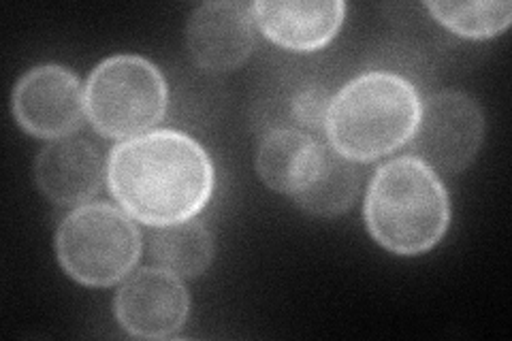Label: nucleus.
I'll return each instance as SVG.
<instances>
[{
	"label": "nucleus",
	"instance_id": "1",
	"mask_svg": "<svg viewBox=\"0 0 512 341\" xmlns=\"http://www.w3.org/2000/svg\"><path fill=\"white\" fill-rule=\"evenodd\" d=\"M214 182L210 154L199 141L175 131L126 139L107 162V184L118 205L154 229L201 214Z\"/></svg>",
	"mask_w": 512,
	"mask_h": 341
},
{
	"label": "nucleus",
	"instance_id": "2",
	"mask_svg": "<svg viewBox=\"0 0 512 341\" xmlns=\"http://www.w3.org/2000/svg\"><path fill=\"white\" fill-rule=\"evenodd\" d=\"M451 222V201L438 173L416 156L395 158L372 177L365 224L372 237L399 256L438 246Z\"/></svg>",
	"mask_w": 512,
	"mask_h": 341
},
{
	"label": "nucleus",
	"instance_id": "3",
	"mask_svg": "<svg viewBox=\"0 0 512 341\" xmlns=\"http://www.w3.org/2000/svg\"><path fill=\"white\" fill-rule=\"evenodd\" d=\"M421 107L419 92L408 79L387 71L365 73L331 99L327 137L350 162H372L410 143Z\"/></svg>",
	"mask_w": 512,
	"mask_h": 341
},
{
	"label": "nucleus",
	"instance_id": "4",
	"mask_svg": "<svg viewBox=\"0 0 512 341\" xmlns=\"http://www.w3.org/2000/svg\"><path fill=\"white\" fill-rule=\"evenodd\" d=\"M261 180L312 216H340L355 203L359 173L333 145L299 128H271L256 152Z\"/></svg>",
	"mask_w": 512,
	"mask_h": 341
},
{
	"label": "nucleus",
	"instance_id": "5",
	"mask_svg": "<svg viewBox=\"0 0 512 341\" xmlns=\"http://www.w3.org/2000/svg\"><path fill=\"white\" fill-rule=\"evenodd\" d=\"M56 254L75 282L107 288L128 278L139 263L141 235L122 209L86 203L62 220Z\"/></svg>",
	"mask_w": 512,
	"mask_h": 341
},
{
	"label": "nucleus",
	"instance_id": "6",
	"mask_svg": "<svg viewBox=\"0 0 512 341\" xmlns=\"http://www.w3.org/2000/svg\"><path fill=\"white\" fill-rule=\"evenodd\" d=\"M167 81L150 60L120 54L103 60L86 81V116L109 139L150 133L167 113Z\"/></svg>",
	"mask_w": 512,
	"mask_h": 341
},
{
	"label": "nucleus",
	"instance_id": "7",
	"mask_svg": "<svg viewBox=\"0 0 512 341\" xmlns=\"http://www.w3.org/2000/svg\"><path fill=\"white\" fill-rule=\"evenodd\" d=\"M485 137V118L478 103L459 90L429 96L421 107L412 152L416 158L444 173L466 171Z\"/></svg>",
	"mask_w": 512,
	"mask_h": 341
},
{
	"label": "nucleus",
	"instance_id": "8",
	"mask_svg": "<svg viewBox=\"0 0 512 341\" xmlns=\"http://www.w3.org/2000/svg\"><path fill=\"white\" fill-rule=\"evenodd\" d=\"M86 92L75 73L43 64L28 71L13 90V116L24 131L41 139H62L84 122Z\"/></svg>",
	"mask_w": 512,
	"mask_h": 341
},
{
	"label": "nucleus",
	"instance_id": "9",
	"mask_svg": "<svg viewBox=\"0 0 512 341\" xmlns=\"http://www.w3.org/2000/svg\"><path fill=\"white\" fill-rule=\"evenodd\" d=\"M120 327L141 339H169L190 314V295L178 275L160 267L128 275L116 295Z\"/></svg>",
	"mask_w": 512,
	"mask_h": 341
},
{
	"label": "nucleus",
	"instance_id": "10",
	"mask_svg": "<svg viewBox=\"0 0 512 341\" xmlns=\"http://www.w3.org/2000/svg\"><path fill=\"white\" fill-rule=\"evenodd\" d=\"M254 26L252 5L205 3L192 11L188 20V52L203 71H233L242 67L254 50Z\"/></svg>",
	"mask_w": 512,
	"mask_h": 341
},
{
	"label": "nucleus",
	"instance_id": "11",
	"mask_svg": "<svg viewBox=\"0 0 512 341\" xmlns=\"http://www.w3.org/2000/svg\"><path fill=\"white\" fill-rule=\"evenodd\" d=\"M254 24L276 45L291 52H316L329 45L344 24L346 5L340 0L327 3H267L252 5Z\"/></svg>",
	"mask_w": 512,
	"mask_h": 341
},
{
	"label": "nucleus",
	"instance_id": "12",
	"mask_svg": "<svg viewBox=\"0 0 512 341\" xmlns=\"http://www.w3.org/2000/svg\"><path fill=\"white\" fill-rule=\"evenodd\" d=\"M35 180L58 205L88 203L103 182L101 154L86 139H54L35 162Z\"/></svg>",
	"mask_w": 512,
	"mask_h": 341
},
{
	"label": "nucleus",
	"instance_id": "13",
	"mask_svg": "<svg viewBox=\"0 0 512 341\" xmlns=\"http://www.w3.org/2000/svg\"><path fill=\"white\" fill-rule=\"evenodd\" d=\"M150 256L156 267L171 271L178 278H199L212 265L214 237L197 220L156 226L150 235Z\"/></svg>",
	"mask_w": 512,
	"mask_h": 341
},
{
	"label": "nucleus",
	"instance_id": "14",
	"mask_svg": "<svg viewBox=\"0 0 512 341\" xmlns=\"http://www.w3.org/2000/svg\"><path fill=\"white\" fill-rule=\"evenodd\" d=\"M431 15L451 32L466 39L498 37L512 22L510 3H427Z\"/></svg>",
	"mask_w": 512,
	"mask_h": 341
}]
</instances>
